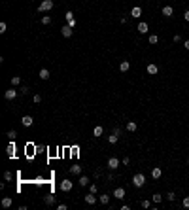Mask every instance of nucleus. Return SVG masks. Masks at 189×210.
Masks as SVG:
<instances>
[{
  "mask_svg": "<svg viewBox=\"0 0 189 210\" xmlns=\"http://www.w3.org/2000/svg\"><path fill=\"white\" fill-rule=\"evenodd\" d=\"M182 204H183V208H189V197H183Z\"/></svg>",
  "mask_w": 189,
  "mask_h": 210,
  "instance_id": "4c0bfd02",
  "label": "nucleus"
},
{
  "mask_svg": "<svg viewBox=\"0 0 189 210\" xmlns=\"http://www.w3.org/2000/svg\"><path fill=\"white\" fill-rule=\"evenodd\" d=\"M163 15L164 17H172V15H174V8L172 6H163Z\"/></svg>",
  "mask_w": 189,
  "mask_h": 210,
  "instance_id": "9b49d317",
  "label": "nucleus"
},
{
  "mask_svg": "<svg viewBox=\"0 0 189 210\" xmlns=\"http://www.w3.org/2000/svg\"><path fill=\"white\" fill-rule=\"evenodd\" d=\"M159 72V68H157V64H148V74H151V76H155Z\"/></svg>",
  "mask_w": 189,
  "mask_h": 210,
  "instance_id": "a211bd4d",
  "label": "nucleus"
},
{
  "mask_svg": "<svg viewBox=\"0 0 189 210\" xmlns=\"http://www.w3.org/2000/svg\"><path fill=\"white\" fill-rule=\"evenodd\" d=\"M129 68H131V63H129V61H121V63H119V70L121 72H127Z\"/></svg>",
  "mask_w": 189,
  "mask_h": 210,
  "instance_id": "f3484780",
  "label": "nucleus"
},
{
  "mask_svg": "<svg viewBox=\"0 0 189 210\" xmlns=\"http://www.w3.org/2000/svg\"><path fill=\"white\" fill-rule=\"evenodd\" d=\"M136 29H138L140 34H148V30H150V29H148V23H146V21H140Z\"/></svg>",
  "mask_w": 189,
  "mask_h": 210,
  "instance_id": "9d476101",
  "label": "nucleus"
},
{
  "mask_svg": "<svg viewBox=\"0 0 189 210\" xmlns=\"http://www.w3.org/2000/svg\"><path fill=\"white\" fill-rule=\"evenodd\" d=\"M89 191H91V193H96V191H98V187H96V184H91V185H89Z\"/></svg>",
  "mask_w": 189,
  "mask_h": 210,
  "instance_id": "e433bc0d",
  "label": "nucleus"
},
{
  "mask_svg": "<svg viewBox=\"0 0 189 210\" xmlns=\"http://www.w3.org/2000/svg\"><path fill=\"white\" fill-rule=\"evenodd\" d=\"M40 78L42 80H49V70H47V68H42V70H40Z\"/></svg>",
  "mask_w": 189,
  "mask_h": 210,
  "instance_id": "a878e982",
  "label": "nucleus"
},
{
  "mask_svg": "<svg viewBox=\"0 0 189 210\" xmlns=\"http://www.w3.org/2000/svg\"><path fill=\"white\" fill-rule=\"evenodd\" d=\"M114 197H115L117 201L125 199V189H123V187H115V189H114Z\"/></svg>",
  "mask_w": 189,
  "mask_h": 210,
  "instance_id": "6e6552de",
  "label": "nucleus"
},
{
  "mask_svg": "<svg viewBox=\"0 0 189 210\" xmlns=\"http://www.w3.org/2000/svg\"><path fill=\"white\" fill-rule=\"evenodd\" d=\"M164 197H167V201H170V203H174V201H176V193L174 191H168Z\"/></svg>",
  "mask_w": 189,
  "mask_h": 210,
  "instance_id": "c756f323",
  "label": "nucleus"
},
{
  "mask_svg": "<svg viewBox=\"0 0 189 210\" xmlns=\"http://www.w3.org/2000/svg\"><path fill=\"white\" fill-rule=\"evenodd\" d=\"M72 32H74V30H72V27H70V25H64V27H61V34L64 36V38H70V36H72Z\"/></svg>",
  "mask_w": 189,
  "mask_h": 210,
  "instance_id": "0eeeda50",
  "label": "nucleus"
},
{
  "mask_svg": "<svg viewBox=\"0 0 189 210\" xmlns=\"http://www.w3.org/2000/svg\"><path fill=\"white\" fill-rule=\"evenodd\" d=\"M172 40H174L176 44H180V42H182V34H174V38H172Z\"/></svg>",
  "mask_w": 189,
  "mask_h": 210,
  "instance_id": "58836bf2",
  "label": "nucleus"
},
{
  "mask_svg": "<svg viewBox=\"0 0 189 210\" xmlns=\"http://www.w3.org/2000/svg\"><path fill=\"white\" fill-rule=\"evenodd\" d=\"M6 136H8L10 140H15V138H17V131H13V129H11V131L6 132Z\"/></svg>",
  "mask_w": 189,
  "mask_h": 210,
  "instance_id": "cd10ccee",
  "label": "nucleus"
},
{
  "mask_svg": "<svg viewBox=\"0 0 189 210\" xmlns=\"http://www.w3.org/2000/svg\"><path fill=\"white\" fill-rule=\"evenodd\" d=\"M57 210H66V204H63V203L57 204Z\"/></svg>",
  "mask_w": 189,
  "mask_h": 210,
  "instance_id": "79ce46f5",
  "label": "nucleus"
},
{
  "mask_svg": "<svg viewBox=\"0 0 189 210\" xmlns=\"http://www.w3.org/2000/svg\"><path fill=\"white\" fill-rule=\"evenodd\" d=\"M187 163H189V157H187Z\"/></svg>",
  "mask_w": 189,
  "mask_h": 210,
  "instance_id": "49530a36",
  "label": "nucleus"
},
{
  "mask_svg": "<svg viewBox=\"0 0 189 210\" xmlns=\"http://www.w3.org/2000/svg\"><path fill=\"white\" fill-rule=\"evenodd\" d=\"M8 157H15V144H13V140H11V144L8 146Z\"/></svg>",
  "mask_w": 189,
  "mask_h": 210,
  "instance_id": "aec40b11",
  "label": "nucleus"
},
{
  "mask_svg": "<svg viewBox=\"0 0 189 210\" xmlns=\"http://www.w3.org/2000/svg\"><path fill=\"white\" fill-rule=\"evenodd\" d=\"M121 163H123V165H131V159H129V157H125V159H123Z\"/></svg>",
  "mask_w": 189,
  "mask_h": 210,
  "instance_id": "c03bdc74",
  "label": "nucleus"
},
{
  "mask_svg": "<svg viewBox=\"0 0 189 210\" xmlns=\"http://www.w3.org/2000/svg\"><path fill=\"white\" fill-rule=\"evenodd\" d=\"M98 201H100L102 204H108V203H110V195H108V193H102V195L98 197Z\"/></svg>",
  "mask_w": 189,
  "mask_h": 210,
  "instance_id": "5701e85b",
  "label": "nucleus"
},
{
  "mask_svg": "<svg viewBox=\"0 0 189 210\" xmlns=\"http://www.w3.org/2000/svg\"><path fill=\"white\" fill-rule=\"evenodd\" d=\"M53 6H55L53 0H42L40 6H38V11H40V13H44V11H51V10H53Z\"/></svg>",
  "mask_w": 189,
  "mask_h": 210,
  "instance_id": "f257e3e1",
  "label": "nucleus"
},
{
  "mask_svg": "<svg viewBox=\"0 0 189 210\" xmlns=\"http://www.w3.org/2000/svg\"><path fill=\"white\" fill-rule=\"evenodd\" d=\"M183 47H185V49L189 51V40H185V42H183Z\"/></svg>",
  "mask_w": 189,
  "mask_h": 210,
  "instance_id": "a18cd8bd",
  "label": "nucleus"
},
{
  "mask_svg": "<svg viewBox=\"0 0 189 210\" xmlns=\"http://www.w3.org/2000/svg\"><path fill=\"white\" fill-rule=\"evenodd\" d=\"M59 187H61V191L68 193V191H72V187H74V182H72V180H63Z\"/></svg>",
  "mask_w": 189,
  "mask_h": 210,
  "instance_id": "7ed1b4c3",
  "label": "nucleus"
},
{
  "mask_svg": "<svg viewBox=\"0 0 189 210\" xmlns=\"http://www.w3.org/2000/svg\"><path fill=\"white\" fill-rule=\"evenodd\" d=\"M11 203H13V199H11V197H4V199H2V206H4V208H10Z\"/></svg>",
  "mask_w": 189,
  "mask_h": 210,
  "instance_id": "6ab92c4d",
  "label": "nucleus"
},
{
  "mask_svg": "<svg viewBox=\"0 0 189 210\" xmlns=\"http://www.w3.org/2000/svg\"><path fill=\"white\" fill-rule=\"evenodd\" d=\"M11 85H13V87L21 85V78H19V76H11Z\"/></svg>",
  "mask_w": 189,
  "mask_h": 210,
  "instance_id": "bb28decb",
  "label": "nucleus"
},
{
  "mask_svg": "<svg viewBox=\"0 0 189 210\" xmlns=\"http://www.w3.org/2000/svg\"><path fill=\"white\" fill-rule=\"evenodd\" d=\"M64 19H66V25H70L72 29L76 27V17H74V13H72V11H66V13H64Z\"/></svg>",
  "mask_w": 189,
  "mask_h": 210,
  "instance_id": "39448f33",
  "label": "nucleus"
},
{
  "mask_svg": "<svg viewBox=\"0 0 189 210\" xmlns=\"http://www.w3.org/2000/svg\"><path fill=\"white\" fill-rule=\"evenodd\" d=\"M117 140H119V135H115V132H112V135L108 136V142L110 144H117Z\"/></svg>",
  "mask_w": 189,
  "mask_h": 210,
  "instance_id": "b1692460",
  "label": "nucleus"
},
{
  "mask_svg": "<svg viewBox=\"0 0 189 210\" xmlns=\"http://www.w3.org/2000/svg\"><path fill=\"white\" fill-rule=\"evenodd\" d=\"M148 42H150L151 46H155V44L159 42V36L157 34H150V36H148Z\"/></svg>",
  "mask_w": 189,
  "mask_h": 210,
  "instance_id": "4be33fe9",
  "label": "nucleus"
},
{
  "mask_svg": "<svg viewBox=\"0 0 189 210\" xmlns=\"http://www.w3.org/2000/svg\"><path fill=\"white\" fill-rule=\"evenodd\" d=\"M144 184H146V176H144L142 172H138V174L132 176V185H134V187H142Z\"/></svg>",
  "mask_w": 189,
  "mask_h": 210,
  "instance_id": "f03ea898",
  "label": "nucleus"
},
{
  "mask_svg": "<svg viewBox=\"0 0 189 210\" xmlns=\"http://www.w3.org/2000/svg\"><path fill=\"white\" fill-rule=\"evenodd\" d=\"M161 176H163V171H161V167H155L153 171H151V178H155V180H159Z\"/></svg>",
  "mask_w": 189,
  "mask_h": 210,
  "instance_id": "ddd939ff",
  "label": "nucleus"
},
{
  "mask_svg": "<svg viewBox=\"0 0 189 210\" xmlns=\"http://www.w3.org/2000/svg\"><path fill=\"white\" fill-rule=\"evenodd\" d=\"M96 201H98L96 193H91V191H89V195H85V203H87V204H95Z\"/></svg>",
  "mask_w": 189,
  "mask_h": 210,
  "instance_id": "1a4fd4ad",
  "label": "nucleus"
},
{
  "mask_svg": "<svg viewBox=\"0 0 189 210\" xmlns=\"http://www.w3.org/2000/svg\"><path fill=\"white\" fill-rule=\"evenodd\" d=\"M136 129H138V125H136V121H127V131H129V132H134Z\"/></svg>",
  "mask_w": 189,
  "mask_h": 210,
  "instance_id": "2eb2a0df",
  "label": "nucleus"
},
{
  "mask_svg": "<svg viewBox=\"0 0 189 210\" xmlns=\"http://www.w3.org/2000/svg\"><path fill=\"white\" fill-rule=\"evenodd\" d=\"M102 132H104V129L100 127V125H96V127L93 129V136H96V138H98V136H102Z\"/></svg>",
  "mask_w": 189,
  "mask_h": 210,
  "instance_id": "412c9836",
  "label": "nucleus"
},
{
  "mask_svg": "<svg viewBox=\"0 0 189 210\" xmlns=\"http://www.w3.org/2000/svg\"><path fill=\"white\" fill-rule=\"evenodd\" d=\"M183 19H185V21L189 23V10H185V11H183Z\"/></svg>",
  "mask_w": 189,
  "mask_h": 210,
  "instance_id": "a19ab883",
  "label": "nucleus"
},
{
  "mask_svg": "<svg viewBox=\"0 0 189 210\" xmlns=\"http://www.w3.org/2000/svg\"><path fill=\"white\" fill-rule=\"evenodd\" d=\"M6 29H8V25H6V23H0V34H4V32H6Z\"/></svg>",
  "mask_w": 189,
  "mask_h": 210,
  "instance_id": "f704fd0d",
  "label": "nucleus"
},
{
  "mask_svg": "<svg viewBox=\"0 0 189 210\" xmlns=\"http://www.w3.org/2000/svg\"><path fill=\"white\" fill-rule=\"evenodd\" d=\"M27 93H29V87H27V85H21V87H19V95H27Z\"/></svg>",
  "mask_w": 189,
  "mask_h": 210,
  "instance_id": "473e14b6",
  "label": "nucleus"
},
{
  "mask_svg": "<svg viewBox=\"0 0 189 210\" xmlns=\"http://www.w3.org/2000/svg\"><path fill=\"white\" fill-rule=\"evenodd\" d=\"M112 132H115V135H121V129H119V127H114V131H112Z\"/></svg>",
  "mask_w": 189,
  "mask_h": 210,
  "instance_id": "37998d69",
  "label": "nucleus"
},
{
  "mask_svg": "<svg viewBox=\"0 0 189 210\" xmlns=\"http://www.w3.org/2000/svg\"><path fill=\"white\" fill-rule=\"evenodd\" d=\"M140 204H142L144 208H150V206H151V201H150V199H146V201H142Z\"/></svg>",
  "mask_w": 189,
  "mask_h": 210,
  "instance_id": "72a5a7b5",
  "label": "nucleus"
},
{
  "mask_svg": "<svg viewBox=\"0 0 189 210\" xmlns=\"http://www.w3.org/2000/svg\"><path fill=\"white\" fill-rule=\"evenodd\" d=\"M49 23H51L49 15H42V25H49Z\"/></svg>",
  "mask_w": 189,
  "mask_h": 210,
  "instance_id": "2f4dec72",
  "label": "nucleus"
},
{
  "mask_svg": "<svg viewBox=\"0 0 189 210\" xmlns=\"http://www.w3.org/2000/svg\"><path fill=\"white\" fill-rule=\"evenodd\" d=\"M151 201H153V203H155V204H159V203H161V201H163V195H161V193H155V195H153V197H151Z\"/></svg>",
  "mask_w": 189,
  "mask_h": 210,
  "instance_id": "c85d7f7f",
  "label": "nucleus"
},
{
  "mask_svg": "<svg viewBox=\"0 0 189 210\" xmlns=\"http://www.w3.org/2000/svg\"><path fill=\"white\" fill-rule=\"evenodd\" d=\"M17 95H19V91H17V89H13V87H10V89L4 93V99H6V100H13Z\"/></svg>",
  "mask_w": 189,
  "mask_h": 210,
  "instance_id": "20e7f679",
  "label": "nucleus"
},
{
  "mask_svg": "<svg viewBox=\"0 0 189 210\" xmlns=\"http://www.w3.org/2000/svg\"><path fill=\"white\" fill-rule=\"evenodd\" d=\"M44 201H46V204H53V203H55V197L49 193V195H46V197H44Z\"/></svg>",
  "mask_w": 189,
  "mask_h": 210,
  "instance_id": "7c9ffc66",
  "label": "nucleus"
},
{
  "mask_svg": "<svg viewBox=\"0 0 189 210\" xmlns=\"http://www.w3.org/2000/svg\"><path fill=\"white\" fill-rule=\"evenodd\" d=\"M78 184L82 185V187H87V185L91 184L89 182V178H87V176H79V180H78Z\"/></svg>",
  "mask_w": 189,
  "mask_h": 210,
  "instance_id": "dca6fc26",
  "label": "nucleus"
},
{
  "mask_svg": "<svg viewBox=\"0 0 189 210\" xmlns=\"http://www.w3.org/2000/svg\"><path fill=\"white\" fill-rule=\"evenodd\" d=\"M34 102H36V104L42 102V95H34Z\"/></svg>",
  "mask_w": 189,
  "mask_h": 210,
  "instance_id": "ea45409f",
  "label": "nucleus"
},
{
  "mask_svg": "<svg viewBox=\"0 0 189 210\" xmlns=\"http://www.w3.org/2000/svg\"><path fill=\"white\" fill-rule=\"evenodd\" d=\"M131 15H132V19H138L140 15H142V8L134 6V8H132V11H131Z\"/></svg>",
  "mask_w": 189,
  "mask_h": 210,
  "instance_id": "f8f14e48",
  "label": "nucleus"
},
{
  "mask_svg": "<svg viewBox=\"0 0 189 210\" xmlns=\"http://www.w3.org/2000/svg\"><path fill=\"white\" fill-rule=\"evenodd\" d=\"M119 165H121V161H119L117 157H110V159H108V168H112V171H115Z\"/></svg>",
  "mask_w": 189,
  "mask_h": 210,
  "instance_id": "423d86ee",
  "label": "nucleus"
},
{
  "mask_svg": "<svg viewBox=\"0 0 189 210\" xmlns=\"http://www.w3.org/2000/svg\"><path fill=\"white\" fill-rule=\"evenodd\" d=\"M21 123L25 125V127H30V125L34 123V119H32L30 116H23V118H21Z\"/></svg>",
  "mask_w": 189,
  "mask_h": 210,
  "instance_id": "4468645a",
  "label": "nucleus"
},
{
  "mask_svg": "<svg viewBox=\"0 0 189 210\" xmlns=\"http://www.w3.org/2000/svg\"><path fill=\"white\" fill-rule=\"evenodd\" d=\"M4 178H6V180H11V178H13V174H11V171H6V172H4Z\"/></svg>",
  "mask_w": 189,
  "mask_h": 210,
  "instance_id": "c9c22d12",
  "label": "nucleus"
},
{
  "mask_svg": "<svg viewBox=\"0 0 189 210\" xmlns=\"http://www.w3.org/2000/svg\"><path fill=\"white\" fill-rule=\"evenodd\" d=\"M70 172H72V174H82V167H79V165H72Z\"/></svg>",
  "mask_w": 189,
  "mask_h": 210,
  "instance_id": "393cba45",
  "label": "nucleus"
}]
</instances>
